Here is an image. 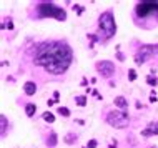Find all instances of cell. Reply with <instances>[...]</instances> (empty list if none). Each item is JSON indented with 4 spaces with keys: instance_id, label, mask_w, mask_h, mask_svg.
Instances as JSON below:
<instances>
[{
    "instance_id": "d6986e66",
    "label": "cell",
    "mask_w": 158,
    "mask_h": 148,
    "mask_svg": "<svg viewBox=\"0 0 158 148\" xmlns=\"http://www.w3.org/2000/svg\"><path fill=\"white\" fill-rule=\"evenodd\" d=\"M128 78H130L132 82L136 78V73H135V70H130V72H128Z\"/></svg>"
},
{
    "instance_id": "9a60e30c",
    "label": "cell",
    "mask_w": 158,
    "mask_h": 148,
    "mask_svg": "<svg viewBox=\"0 0 158 148\" xmlns=\"http://www.w3.org/2000/svg\"><path fill=\"white\" fill-rule=\"evenodd\" d=\"M147 82H148V85H152V87H156V83H158V80H156V77H147Z\"/></svg>"
},
{
    "instance_id": "8fae6325",
    "label": "cell",
    "mask_w": 158,
    "mask_h": 148,
    "mask_svg": "<svg viewBox=\"0 0 158 148\" xmlns=\"http://www.w3.org/2000/svg\"><path fill=\"white\" fill-rule=\"evenodd\" d=\"M35 110H37V106H35L34 103H28V105L25 106V113L28 115V117H34V115H35Z\"/></svg>"
},
{
    "instance_id": "e0dca14e",
    "label": "cell",
    "mask_w": 158,
    "mask_h": 148,
    "mask_svg": "<svg viewBox=\"0 0 158 148\" xmlns=\"http://www.w3.org/2000/svg\"><path fill=\"white\" fill-rule=\"evenodd\" d=\"M65 142H67V143H73V142H77V135H73V133H70V135H67V138H65Z\"/></svg>"
},
{
    "instance_id": "4fadbf2b",
    "label": "cell",
    "mask_w": 158,
    "mask_h": 148,
    "mask_svg": "<svg viewBox=\"0 0 158 148\" xmlns=\"http://www.w3.org/2000/svg\"><path fill=\"white\" fill-rule=\"evenodd\" d=\"M75 102H77V105L85 106V105H87V97H85V95H78V97H75Z\"/></svg>"
},
{
    "instance_id": "ac0fdd59",
    "label": "cell",
    "mask_w": 158,
    "mask_h": 148,
    "mask_svg": "<svg viewBox=\"0 0 158 148\" xmlns=\"http://www.w3.org/2000/svg\"><path fill=\"white\" fill-rule=\"evenodd\" d=\"M0 120H2V137H3V135H5V126H7V118L2 115V118H0Z\"/></svg>"
},
{
    "instance_id": "9c48e42d",
    "label": "cell",
    "mask_w": 158,
    "mask_h": 148,
    "mask_svg": "<svg viewBox=\"0 0 158 148\" xmlns=\"http://www.w3.org/2000/svg\"><path fill=\"white\" fill-rule=\"evenodd\" d=\"M23 90H25L27 95H35V92H37V85H35V82H27V83L23 85Z\"/></svg>"
},
{
    "instance_id": "7a4b0ae2",
    "label": "cell",
    "mask_w": 158,
    "mask_h": 148,
    "mask_svg": "<svg viewBox=\"0 0 158 148\" xmlns=\"http://www.w3.org/2000/svg\"><path fill=\"white\" fill-rule=\"evenodd\" d=\"M40 18H57L60 22L67 20V12L60 7H57L53 2H40L37 7Z\"/></svg>"
},
{
    "instance_id": "603a6c76",
    "label": "cell",
    "mask_w": 158,
    "mask_h": 148,
    "mask_svg": "<svg viewBox=\"0 0 158 148\" xmlns=\"http://www.w3.org/2000/svg\"><path fill=\"white\" fill-rule=\"evenodd\" d=\"M117 57H118V60H120V62H123V60H125V57L121 55V53H118V55H117Z\"/></svg>"
},
{
    "instance_id": "ffe728a7",
    "label": "cell",
    "mask_w": 158,
    "mask_h": 148,
    "mask_svg": "<svg viewBox=\"0 0 158 148\" xmlns=\"http://www.w3.org/2000/svg\"><path fill=\"white\" fill-rule=\"evenodd\" d=\"M95 146H97L95 140H90V142H88V145H87V148H95Z\"/></svg>"
},
{
    "instance_id": "30bf717a",
    "label": "cell",
    "mask_w": 158,
    "mask_h": 148,
    "mask_svg": "<svg viewBox=\"0 0 158 148\" xmlns=\"http://www.w3.org/2000/svg\"><path fill=\"white\" fill-rule=\"evenodd\" d=\"M115 105L118 106V108H121L123 112L128 108V102H127V98H125V97H115Z\"/></svg>"
},
{
    "instance_id": "7c38bea8",
    "label": "cell",
    "mask_w": 158,
    "mask_h": 148,
    "mask_svg": "<svg viewBox=\"0 0 158 148\" xmlns=\"http://www.w3.org/2000/svg\"><path fill=\"white\" fill-rule=\"evenodd\" d=\"M47 145H48V146H55V145H57V135H55V133H50V135H48Z\"/></svg>"
},
{
    "instance_id": "8992f818",
    "label": "cell",
    "mask_w": 158,
    "mask_h": 148,
    "mask_svg": "<svg viewBox=\"0 0 158 148\" xmlns=\"http://www.w3.org/2000/svg\"><path fill=\"white\" fill-rule=\"evenodd\" d=\"M158 50V47H152V45H143V47L138 50V53L135 55V62L138 65H141V63H145L150 57H153V53H155Z\"/></svg>"
},
{
    "instance_id": "7402d4cb",
    "label": "cell",
    "mask_w": 158,
    "mask_h": 148,
    "mask_svg": "<svg viewBox=\"0 0 158 148\" xmlns=\"http://www.w3.org/2000/svg\"><path fill=\"white\" fill-rule=\"evenodd\" d=\"M58 98H60V93H58V92H55V93H53V100L57 102V100H58Z\"/></svg>"
},
{
    "instance_id": "277c9868",
    "label": "cell",
    "mask_w": 158,
    "mask_h": 148,
    "mask_svg": "<svg viewBox=\"0 0 158 148\" xmlns=\"http://www.w3.org/2000/svg\"><path fill=\"white\" fill-rule=\"evenodd\" d=\"M135 14L141 18H148V17L158 18V2H155V0H152V2H138L135 7Z\"/></svg>"
},
{
    "instance_id": "ba28073f",
    "label": "cell",
    "mask_w": 158,
    "mask_h": 148,
    "mask_svg": "<svg viewBox=\"0 0 158 148\" xmlns=\"http://www.w3.org/2000/svg\"><path fill=\"white\" fill-rule=\"evenodd\" d=\"M158 133V125H153V123H150L148 128L141 131V137H153V135Z\"/></svg>"
},
{
    "instance_id": "3957f363",
    "label": "cell",
    "mask_w": 158,
    "mask_h": 148,
    "mask_svg": "<svg viewBox=\"0 0 158 148\" xmlns=\"http://www.w3.org/2000/svg\"><path fill=\"white\" fill-rule=\"evenodd\" d=\"M98 27H100V32L103 34L105 38H112L117 32V23H115V18H113L112 12H105V14L100 15L98 18Z\"/></svg>"
},
{
    "instance_id": "6da1fadb",
    "label": "cell",
    "mask_w": 158,
    "mask_h": 148,
    "mask_svg": "<svg viewBox=\"0 0 158 148\" xmlns=\"http://www.w3.org/2000/svg\"><path fill=\"white\" fill-rule=\"evenodd\" d=\"M73 58V52L67 42H43L37 47L35 63L52 75L65 73Z\"/></svg>"
},
{
    "instance_id": "5b68a950",
    "label": "cell",
    "mask_w": 158,
    "mask_h": 148,
    "mask_svg": "<svg viewBox=\"0 0 158 148\" xmlns=\"http://www.w3.org/2000/svg\"><path fill=\"white\" fill-rule=\"evenodd\" d=\"M107 123L115 126V128H125L130 123V118H128V115L123 110H113V112L107 115Z\"/></svg>"
},
{
    "instance_id": "52a82bcc",
    "label": "cell",
    "mask_w": 158,
    "mask_h": 148,
    "mask_svg": "<svg viewBox=\"0 0 158 148\" xmlns=\"http://www.w3.org/2000/svg\"><path fill=\"white\" fill-rule=\"evenodd\" d=\"M97 70H98V73H102V77H112L115 73V65L108 60L97 62Z\"/></svg>"
},
{
    "instance_id": "5bb4252c",
    "label": "cell",
    "mask_w": 158,
    "mask_h": 148,
    "mask_svg": "<svg viewBox=\"0 0 158 148\" xmlns=\"http://www.w3.org/2000/svg\"><path fill=\"white\" fill-rule=\"evenodd\" d=\"M43 120L48 122V123H53V122H55V117H53L50 112H45V113H43Z\"/></svg>"
},
{
    "instance_id": "2e32d148",
    "label": "cell",
    "mask_w": 158,
    "mask_h": 148,
    "mask_svg": "<svg viewBox=\"0 0 158 148\" xmlns=\"http://www.w3.org/2000/svg\"><path fill=\"white\" fill-rule=\"evenodd\" d=\"M58 113L63 115V117H68V115H70V110H68L67 106H60V108H58Z\"/></svg>"
},
{
    "instance_id": "44dd1931",
    "label": "cell",
    "mask_w": 158,
    "mask_h": 148,
    "mask_svg": "<svg viewBox=\"0 0 158 148\" xmlns=\"http://www.w3.org/2000/svg\"><path fill=\"white\" fill-rule=\"evenodd\" d=\"M150 102H156V93L152 92V95H150Z\"/></svg>"
}]
</instances>
